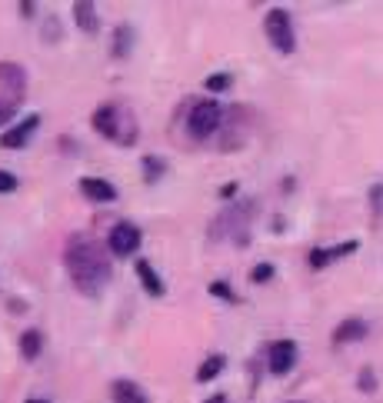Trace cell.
<instances>
[{
  "mask_svg": "<svg viewBox=\"0 0 383 403\" xmlns=\"http://www.w3.org/2000/svg\"><path fill=\"white\" fill-rule=\"evenodd\" d=\"M80 194L87 197V200L94 203H114L117 200V187L110 183V180H103V177H80Z\"/></svg>",
  "mask_w": 383,
  "mask_h": 403,
  "instance_id": "obj_10",
  "label": "cell"
},
{
  "mask_svg": "<svg viewBox=\"0 0 383 403\" xmlns=\"http://www.w3.org/2000/svg\"><path fill=\"white\" fill-rule=\"evenodd\" d=\"M40 350H44V333L40 330H24L21 333V356H24L27 363H34L37 356H40Z\"/></svg>",
  "mask_w": 383,
  "mask_h": 403,
  "instance_id": "obj_16",
  "label": "cell"
},
{
  "mask_svg": "<svg viewBox=\"0 0 383 403\" xmlns=\"http://www.w3.org/2000/svg\"><path fill=\"white\" fill-rule=\"evenodd\" d=\"M140 167H144V180H147V183H157L160 177L167 174V160L157 157V153H147V157L140 160Z\"/></svg>",
  "mask_w": 383,
  "mask_h": 403,
  "instance_id": "obj_18",
  "label": "cell"
},
{
  "mask_svg": "<svg viewBox=\"0 0 383 403\" xmlns=\"http://www.w3.org/2000/svg\"><path fill=\"white\" fill-rule=\"evenodd\" d=\"M210 294L220 297V300H227V303H237V294L230 290V283H224V280H213V283H210Z\"/></svg>",
  "mask_w": 383,
  "mask_h": 403,
  "instance_id": "obj_21",
  "label": "cell"
},
{
  "mask_svg": "<svg viewBox=\"0 0 383 403\" xmlns=\"http://www.w3.org/2000/svg\"><path fill=\"white\" fill-rule=\"evenodd\" d=\"M204 87L210 90V94H224V90L233 87V74H227V70H224V74H210L204 80Z\"/></svg>",
  "mask_w": 383,
  "mask_h": 403,
  "instance_id": "obj_19",
  "label": "cell"
},
{
  "mask_svg": "<svg viewBox=\"0 0 383 403\" xmlns=\"http://www.w3.org/2000/svg\"><path fill=\"white\" fill-rule=\"evenodd\" d=\"M140 240H144L140 227L130 224V220H120V224H114L110 233H107V250L114 253V257H133V253L140 250Z\"/></svg>",
  "mask_w": 383,
  "mask_h": 403,
  "instance_id": "obj_6",
  "label": "cell"
},
{
  "mask_svg": "<svg viewBox=\"0 0 383 403\" xmlns=\"http://www.w3.org/2000/svg\"><path fill=\"white\" fill-rule=\"evenodd\" d=\"M367 320H360V317H350V320H343L340 327L333 330V343H357L367 337Z\"/></svg>",
  "mask_w": 383,
  "mask_h": 403,
  "instance_id": "obj_15",
  "label": "cell"
},
{
  "mask_svg": "<svg viewBox=\"0 0 383 403\" xmlns=\"http://www.w3.org/2000/svg\"><path fill=\"white\" fill-rule=\"evenodd\" d=\"M220 197H224V200H233V197H237V183H224V187H220Z\"/></svg>",
  "mask_w": 383,
  "mask_h": 403,
  "instance_id": "obj_26",
  "label": "cell"
},
{
  "mask_svg": "<svg viewBox=\"0 0 383 403\" xmlns=\"http://www.w3.org/2000/svg\"><path fill=\"white\" fill-rule=\"evenodd\" d=\"M224 120H227V110L217 101H197L187 114V133L194 140H207L224 127Z\"/></svg>",
  "mask_w": 383,
  "mask_h": 403,
  "instance_id": "obj_4",
  "label": "cell"
},
{
  "mask_svg": "<svg viewBox=\"0 0 383 403\" xmlns=\"http://www.w3.org/2000/svg\"><path fill=\"white\" fill-rule=\"evenodd\" d=\"M297 356H300V347H297L293 340H277V343H270V350H267V367H270L274 377H287V374L297 367Z\"/></svg>",
  "mask_w": 383,
  "mask_h": 403,
  "instance_id": "obj_7",
  "label": "cell"
},
{
  "mask_svg": "<svg viewBox=\"0 0 383 403\" xmlns=\"http://www.w3.org/2000/svg\"><path fill=\"white\" fill-rule=\"evenodd\" d=\"M377 380H373V370H360V390H373Z\"/></svg>",
  "mask_w": 383,
  "mask_h": 403,
  "instance_id": "obj_25",
  "label": "cell"
},
{
  "mask_svg": "<svg viewBox=\"0 0 383 403\" xmlns=\"http://www.w3.org/2000/svg\"><path fill=\"white\" fill-rule=\"evenodd\" d=\"M224 367H227V356L224 353H210L204 363L197 367V383H210V380H217L224 374Z\"/></svg>",
  "mask_w": 383,
  "mask_h": 403,
  "instance_id": "obj_17",
  "label": "cell"
},
{
  "mask_svg": "<svg viewBox=\"0 0 383 403\" xmlns=\"http://www.w3.org/2000/svg\"><path fill=\"white\" fill-rule=\"evenodd\" d=\"M17 7H21V14H24V17H30V14H34V3H30V0H21Z\"/></svg>",
  "mask_w": 383,
  "mask_h": 403,
  "instance_id": "obj_27",
  "label": "cell"
},
{
  "mask_svg": "<svg viewBox=\"0 0 383 403\" xmlns=\"http://www.w3.org/2000/svg\"><path fill=\"white\" fill-rule=\"evenodd\" d=\"M204 403H227V397H224V393H213V397H207Z\"/></svg>",
  "mask_w": 383,
  "mask_h": 403,
  "instance_id": "obj_28",
  "label": "cell"
},
{
  "mask_svg": "<svg viewBox=\"0 0 383 403\" xmlns=\"http://www.w3.org/2000/svg\"><path fill=\"white\" fill-rule=\"evenodd\" d=\"M0 90H10L14 103L24 97V90H27V70L21 67V64H14V60H0Z\"/></svg>",
  "mask_w": 383,
  "mask_h": 403,
  "instance_id": "obj_9",
  "label": "cell"
},
{
  "mask_svg": "<svg viewBox=\"0 0 383 403\" xmlns=\"http://www.w3.org/2000/svg\"><path fill=\"white\" fill-rule=\"evenodd\" d=\"M250 280H254V283H267V280H274V263H256Z\"/></svg>",
  "mask_w": 383,
  "mask_h": 403,
  "instance_id": "obj_22",
  "label": "cell"
},
{
  "mask_svg": "<svg viewBox=\"0 0 383 403\" xmlns=\"http://www.w3.org/2000/svg\"><path fill=\"white\" fill-rule=\"evenodd\" d=\"M60 37H64L60 17H47V21H44V44H57Z\"/></svg>",
  "mask_w": 383,
  "mask_h": 403,
  "instance_id": "obj_20",
  "label": "cell"
},
{
  "mask_svg": "<svg viewBox=\"0 0 383 403\" xmlns=\"http://www.w3.org/2000/svg\"><path fill=\"white\" fill-rule=\"evenodd\" d=\"M17 190V177L10 170H0V194H14Z\"/></svg>",
  "mask_w": 383,
  "mask_h": 403,
  "instance_id": "obj_24",
  "label": "cell"
},
{
  "mask_svg": "<svg viewBox=\"0 0 383 403\" xmlns=\"http://www.w3.org/2000/svg\"><path fill=\"white\" fill-rule=\"evenodd\" d=\"M74 21H77V27H80L87 37H97V34H101L97 3H90V0H77V3H74Z\"/></svg>",
  "mask_w": 383,
  "mask_h": 403,
  "instance_id": "obj_12",
  "label": "cell"
},
{
  "mask_svg": "<svg viewBox=\"0 0 383 403\" xmlns=\"http://www.w3.org/2000/svg\"><path fill=\"white\" fill-rule=\"evenodd\" d=\"M110 397H114V403H150L147 390H144L140 383L127 380V377H120V380L110 383Z\"/></svg>",
  "mask_w": 383,
  "mask_h": 403,
  "instance_id": "obj_11",
  "label": "cell"
},
{
  "mask_svg": "<svg viewBox=\"0 0 383 403\" xmlns=\"http://www.w3.org/2000/svg\"><path fill=\"white\" fill-rule=\"evenodd\" d=\"M254 210H256L254 200H243V203L227 207V210L213 220L210 240H224V237H230L237 247H247V244H250V217H254Z\"/></svg>",
  "mask_w": 383,
  "mask_h": 403,
  "instance_id": "obj_2",
  "label": "cell"
},
{
  "mask_svg": "<svg viewBox=\"0 0 383 403\" xmlns=\"http://www.w3.org/2000/svg\"><path fill=\"white\" fill-rule=\"evenodd\" d=\"M263 30H267V40H270V47H274V51H280V53H293V51H297L293 21H290V14H287L283 7L267 10V17H263Z\"/></svg>",
  "mask_w": 383,
  "mask_h": 403,
  "instance_id": "obj_5",
  "label": "cell"
},
{
  "mask_svg": "<svg viewBox=\"0 0 383 403\" xmlns=\"http://www.w3.org/2000/svg\"><path fill=\"white\" fill-rule=\"evenodd\" d=\"M133 40H137L133 27H130V24H117V30H114V40H110V57H114V60H127L130 51H133Z\"/></svg>",
  "mask_w": 383,
  "mask_h": 403,
  "instance_id": "obj_14",
  "label": "cell"
},
{
  "mask_svg": "<svg viewBox=\"0 0 383 403\" xmlns=\"http://www.w3.org/2000/svg\"><path fill=\"white\" fill-rule=\"evenodd\" d=\"M64 267L67 277L83 297H101L110 283V250L90 240L87 233H74L64 247Z\"/></svg>",
  "mask_w": 383,
  "mask_h": 403,
  "instance_id": "obj_1",
  "label": "cell"
},
{
  "mask_svg": "<svg viewBox=\"0 0 383 403\" xmlns=\"http://www.w3.org/2000/svg\"><path fill=\"white\" fill-rule=\"evenodd\" d=\"M27 403H51V400H40V397H30Z\"/></svg>",
  "mask_w": 383,
  "mask_h": 403,
  "instance_id": "obj_29",
  "label": "cell"
},
{
  "mask_svg": "<svg viewBox=\"0 0 383 403\" xmlns=\"http://www.w3.org/2000/svg\"><path fill=\"white\" fill-rule=\"evenodd\" d=\"M290 403H300V400H290Z\"/></svg>",
  "mask_w": 383,
  "mask_h": 403,
  "instance_id": "obj_30",
  "label": "cell"
},
{
  "mask_svg": "<svg viewBox=\"0 0 383 403\" xmlns=\"http://www.w3.org/2000/svg\"><path fill=\"white\" fill-rule=\"evenodd\" d=\"M90 124H94V130H97L101 137L117 140V144H124V147H130V144L137 140V124H133V117L124 114L117 103H101V107L94 110Z\"/></svg>",
  "mask_w": 383,
  "mask_h": 403,
  "instance_id": "obj_3",
  "label": "cell"
},
{
  "mask_svg": "<svg viewBox=\"0 0 383 403\" xmlns=\"http://www.w3.org/2000/svg\"><path fill=\"white\" fill-rule=\"evenodd\" d=\"M37 127H40V114H30L21 124H14L10 130L0 133V147L3 151H21V147H27V140L37 133Z\"/></svg>",
  "mask_w": 383,
  "mask_h": 403,
  "instance_id": "obj_8",
  "label": "cell"
},
{
  "mask_svg": "<svg viewBox=\"0 0 383 403\" xmlns=\"http://www.w3.org/2000/svg\"><path fill=\"white\" fill-rule=\"evenodd\" d=\"M14 101H0V127H7L10 130V120H14Z\"/></svg>",
  "mask_w": 383,
  "mask_h": 403,
  "instance_id": "obj_23",
  "label": "cell"
},
{
  "mask_svg": "<svg viewBox=\"0 0 383 403\" xmlns=\"http://www.w3.org/2000/svg\"><path fill=\"white\" fill-rule=\"evenodd\" d=\"M133 274H137L140 287H144L150 297H163V290H167V287H163V280L157 277V270H153L150 260H144V257H140V260H137V267H133Z\"/></svg>",
  "mask_w": 383,
  "mask_h": 403,
  "instance_id": "obj_13",
  "label": "cell"
}]
</instances>
